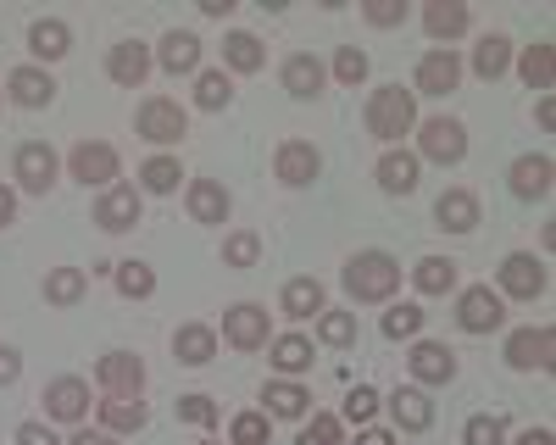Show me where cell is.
Wrapping results in <instances>:
<instances>
[{"instance_id":"cell-3","label":"cell","mask_w":556,"mask_h":445,"mask_svg":"<svg viewBox=\"0 0 556 445\" xmlns=\"http://www.w3.org/2000/svg\"><path fill=\"white\" fill-rule=\"evenodd\" d=\"M417 151H424L429 162L451 167L468 156V128H462L456 117H429V123H417Z\"/></svg>"},{"instance_id":"cell-1","label":"cell","mask_w":556,"mask_h":445,"mask_svg":"<svg viewBox=\"0 0 556 445\" xmlns=\"http://www.w3.org/2000/svg\"><path fill=\"white\" fill-rule=\"evenodd\" d=\"M345 290L351 301H390L401 290V262L390 251H356L345 262Z\"/></svg>"},{"instance_id":"cell-31","label":"cell","mask_w":556,"mask_h":445,"mask_svg":"<svg viewBox=\"0 0 556 445\" xmlns=\"http://www.w3.org/2000/svg\"><path fill=\"white\" fill-rule=\"evenodd\" d=\"M101 423H106L112 434L139 429V423H146V400H139V395H112V400H101Z\"/></svg>"},{"instance_id":"cell-48","label":"cell","mask_w":556,"mask_h":445,"mask_svg":"<svg viewBox=\"0 0 556 445\" xmlns=\"http://www.w3.org/2000/svg\"><path fill=\"white\" fill-rule=\"evenodd\" d=\"M334 78H340V84H351V89H356V84H362V78H367V51H356V44H345V51H340V56H334Z\"/></svg>"},{"instance_id":"cell-33","label":"cell","mask_w":556,"mask_h":445,"mask_svg":"<svg viewBox=\"0 0 556 445\" xmlns=\"http://www.w3.org/2000/svg\"><path fill=\"white\" fill-rule=\"evenodd\" d=\"M223 62L235 67V73H256V67L267 62V51H262L256 34H228V39H223Z\"/></svg>"},{"instance_id":"cell-13","label":"cell","mask_w":556,"mask_h":445,"mask_svg":"<svg viewBox=\"0 0 556 445\" xmlns=\"http://www.w3.org/2000/svg\"><path fill=\"white\" fill-rule=\"evenodd\" d=\"M273 173L285 178V185H312V178L323 173V156L306 140H285V145H278V156H273Z\"/></svg>"},{"instance_id":"cell-22","label":"cell","mask_w":556,"mask_h":445,"mask_svg":"<svg viewBox=\"0 0 556 445\" xmlns=\"http://www.w3.org/2000/svg\"><path fill=\"white\" fill-rule=\"evenodd\" d=\"M513 195L518 201H545L551 195V156H518L513 162Z\"/></svg>"},{"instance_id":"cell-14","label":"cell","mask_w":556,"mask_h":445,"mask_svg":"<svg viewBox=\"0 0 556 445\" xmlns=\"http://www.w3.org/2000/svg\"><path fill=\"white\" fill-rule=\"evenodd\" d=\"M96 223H101L106 234H128L134 223H139V190L134 185H112L101 195V206H96Z\"/></svg>"},{"instance_id":"cell-25","label":"cell","mask_w":556,"mask_h":445,"mask_svg":"<svg viewBox=\"0 0 556 445\" xmlns=\"http://www.w3.org/2000/svg\"><path fill=\"white\" fill-rule=\"evenodd\" d=\"M190 217L195 223H228V190L217 178H195L190 185Z\"/></svg>"},{"instance_id":"cell-21","label":"cell","mask_w":556,"mask_h":445,"mask_svg":"<svg viewBox=\"0 0 556 445\" xmlns=\"http://www.w3.org/2000/svg\"><path fill=\"white\" fill-rule=\"evenodd\" d=\"M323 84H329V73H323V62H317V56H306V51H301V56H290V62H285V89H290L295 101H317V96H323Z\"/></svg>"},{"instance_id":"cell-37","label":"cell","mask_w":556,"mask_h":445,"mask_svg":"<svg viewBox=\"0 0 556 445\" xmlns=\"http://www.w3.org/2000/svg\"><path fill=\"white\" fill-rule=\"evenodd\" d=\"M262 400H267V418H306V400L312 395L301 384H267Z\"/></svg>"},{"instance_id":"cell-47","label":"cell","mask_w":556,"mask_h":445,"mask_svg":"<svg viewBox=\"0 0 556 445\" xmlns=\"http://www.w3.org/2000/svg\"><path fill=\"white\" fill-rule=\"evenodd\" d=\"M295 445H340V418L312 412V423L301 429V440H295Z\"/></svg>"},{"instance_id":"cell-23","label":"cell","mask_w":556,"mask_h":445,"mask_svg":"<svg viewBox=\"0 0 556 445\" xmlns=\"http://www.w3.org/2000/svg\"><path fill=\"white\" fill-rule=\"evenodd\" d=\"M390 412H395L401 429H429V423H434V400L417 390V384H406V390L390 395Z\"/></svg>"},{"instance_id":"cell-58","label":"cell","mask_w":556,"mask_h":445,"mask_svg":"<svg viewBox=\"0 0 556 445\" xmlns=\"http://www.w3.org/2000/svg\"><path fill=\"white\" fill-rule=\"evenodd\" d=\"M206 445H212V440H206Z\"/></svg>"},{"instance_id":"cell-6","label":"cell","mask_w":556,"mask_h":445,"mask_svg":"<svg viewBox=\"0 0 556 445\" xmlns=\"http://www.w3.org/2000/svg\"><path fill=\"white\" fill-rule=\"evenodd\" d=\"M12 173H17V185H23L28 195H45V190L56 185V151H51V145H39V140H28V145H17Z\"/></svg>"},{"instance_id":"cell-15","label":"cell","mask_w":556,"mask_h":445,"mask_svg":"<svg viewBox=\"0 0 556 445\" xmlns=\"http://www.w3.org/2000/svg\"><path fill=\"white\" fill-rule=\"evenodd\" d=\"M106 73H112V84L139 89V84H146V73H151V51L139 39H123V44H112V51H106Z\"/></svg>"},{"instance_id":"cell-46","label":"cell","mask_w":556,"mask_h":445,"mask_svg":"<svg viewBox=\"0 0 556 445\" xmlns=\"http://www.w3.org/2000/svg\"><path fill=\"white\" fill-rule=\"evenodd\" d=\"M178 418H184V423H195V429H212V423H217L212 395H178Z\"/></svg>"},{"instance_id":"cell-57","label":"cell","mask_w":556,"mask_h":445,"mask_svg":"<svg viewBox=\"0 0 556 445\" xmlns=\"http://www.w3.org/2000/svg\"><path fill=\"white\" fill-rule=\"evenodd\" d=\"M518 445H551V429H523Z\"/></svg>"},{"instance_id":"cell-2","label":"cell","mask_w":556,"mask_h":445,"mask_svg":"<svg viewBox=\"0 0 556 445\" xmlns=\"http://www.w3.org/2000/svg\"><path fill=\"white\" fill-rule=\"evenodd\" d=\"M412 128H417V101H412V89L384 84V89H374V96H367V134H374V140L395 145L401 134H412Z\"/></svg>"},{"instance_id":"cell-18","label":"cell","mask_w":556,"mask_h":445,"mask_svg":"<svg viewBox=\"0 0 556 445\" xmlns=\"http://www.w3.org/2000/svg\"><path fill=\"white\" fill-rule=\"evenodd\" d=\"M7 89H12V101L28 106V112L56 101V78H51V73H39V67H17V73L7 78Z\"/></svg>"},{"instance_id":"cell-4","label":"cell","mask_w":556,"mask_h":445,"mask_svg":"<svg viewBox=\"0 0 556 445\" xmlns=\"http://www.w3.org/2000/svg\"><path fill=\"white\" fill-rule=\"evenodd\" d=\"M184 128H190V117H184V106L167 101V96H156V101L139 106V140H151V145H178Z\"/></svg>"},{"instance_id":"cell-44","label":"cell","mask_w":556,"mask_h":445,"mask_svg":"<svg viewBox=\"0 0 556 445\" xmlns=\"http://www.w3.org/2000/svg\"><path fill=\"white\" fill-rule=\"evenodd\" d=\"M267 434H273L267 412H240L235 429H228V440H235V445H267Z\"/></svg>"},{"instance_id":"cell-26","label":"cell","mask_w":556,"mask_h":445,"mask_svg":"<svg viewBox=\"0 0 556 445\" xmlns=\"http://www.w3.org/2000/svg\"><path fill=\"white\" fill-rule=\"evenodd\" d=\"M379 185H384V195H412L417 190V156L412 151H390L379 162Z\"/></svg>"},{"instance_id":"cell-43","label":"cell","mask_w":556,"mask_h":445,"mask_svg":"<svg viewBox=\"0 0 556 445\" xmlns=\"http://www.w3.org/2000/svg\"><path fill=\"white\" fill-rule=\"evenodd\" d=\"M462 445H506V423L495 412H479V418H468V429H462Z\"/></svg>"},{"instance_id":"cell-7","label":"cell","mask_w":556,"mask_h":445,"mask_svg":"<svg viewBox=\"0 0 556 445\" xmlns=\"http://www.w3.org/2000/svg\"><path fill=\"white\" fill-rule=\"evenodd\" d=\"M501 290L513 295V301H534V295H545V262L529 256V251H513V256L501 262Z\"/></svg>"},{"instance_id":"cell-53","label":"cell","mask_w":556,"mask_h":445,"mask_svg":"<svg viewBox=\"0 0 556 445\" xmlns=\"http://www.w3.org/2000/svg\"><path fill=\"white\" fill-rule=\"evenodd\" d=\"M17 217V195L7 190V185H0V229H7V223Z\"/></svg>"},{"instance_id":"cell-5","label":"cell","mask_w":556,"mask_h":445,"mask_svg":"<svg viewBox=\"0 0 556 445\" xmlns=\"http://www.w3.org/2000/svg\"><path fill=\"white\" fill-rule=\"evenodd\" d=\"M456 323L468 329V334H490V329H501V323H506V312H501V295H495L490 284H473V290H462V301H456Z\"/></svg>"},{"instance_id":"cell-39","label":"cell","mask_w":556,"mask_h":445,"mask_svg":"<svg viewBox=\"0 0 556 445\" xmlns=\"http://www.w3.org/2000/svg\"><path fill=\"white\" fill-rule=\"evenodd\" d=\"M117 290L128 295V301H146L151 290H156V274L146 262H117Z\"/></svg>"},{"instance_id":"cell-27","label":"cell","mask_w":556,"mask_h":445,"mask_svg":"<svg viewBox=\"0 0 556 445\" xmlns=\"http://www.w3.org/2000/svg\"><path fill=\"white\" fill-rule=\"evenodd\" d=\"M412 284L424 290V295H445V290H456V262L451 256H424L412 267Z\"/></svg>"},{"instance_id":"cell-36","label":"cell","mask_w":556,"mask_h":445,"mask_svg":"<svg viewBox=\"0 0 556 445\" xmlns=\"http://www.w3.org/2000/svg\"><path fill=\"white\" fill-rule=\"evenodd\" d=\"M178 178H184L178 156H151L146 167H139V185H146L151 195H173V190H178Z\"/></svg>"},{"instance_id":"cell-56","label":"cell","mask_w":556,"mask_h":445,"mask_svg":"<svg viewBox=\"0 0 556 445\" xmlns=\"http://www.w3.org/2000/svg\"><path fill=\"white\" fill-rule=\"evenodd\" d=\"M356 445H395V440H390L384 429H362V434H356Z\"/></svg>"},{"instance_id":"cell-17","label":"cell","mask_w":556,"mask_h":445,"mask_svg":"<svg viewBox=\"0 0 556 445\" xmlns=\"http://www.w3.org/2000/svg\"><path fill=\"white\" fill-rule=\"evenodd\" d=\"M45 412L62 418V423H78L89 412V384L84 379H51L45 384Z\"/></svg>"},{"instance_id":"cell-28","label":"cell","mask_w":556,"mask_h":445,"mask_svg":"<svg viewBox=\"0 0 556 445\" xmlns=\"http://www.w3.org/2000/svg\"><path fill=\"white\" fill-rule=\"evenodd\" d=\"M67 23H56V17H45V23H34L28 28V51L39 56V62H56V56H67Z\"/></svg>"},{"instance_id":"cell-12","label":"cell","mask_w":556,"mask_h":445,"mask_svg":"<svg viewBox=\"0 0 556 445\" xmlns=\"http://www.w3.org/2000/svg\"><path fill=\"white\" fill-rule=\"evenodd\" d=\"M96 379L106 384V395H139V390H146V363L128 356V351H112V356H101Z\"/></svg>"},{"instance_id":"cell-20","label":"cell","mask_w":556,"mask_h":445,"mask_svg":"<svg viewBox=\"0 0 556 445\" xmlns=\"http://www.w3.org/2000/svg\"><path fill=\"white\" fill-rule=\"evenodd\" d=\"M173 356L184 368H206L212 356H217V334L206 329V323H184L178 334H173Z\"/></svg>"},{"instance_id":"cell-54","label":"cell","mask_w":556,"mask_h":445,"mask_svg":"<svg viewBox=\"0 0 556 445\" xmlns=\"http://www.w3.org/2000/svg\"><path fill=\"white\" fill-rule=\"evenodd\" d=\"M73 445H117V440H112V434H96V429H78Z\"/></svg>"},{"instance_id":"cell-34","label":"cell","mask_w":556,"mask_h":445,"mask_svg":"<svg viewBox=\"0 0 556 445\" xmlns=\"http://www.w3.org/2000/svg\"><path fill=\"white\" fill-rule=\"evenodd\" d=\"M273 368H278V373H306V368H312V340L278 334V340H273Z\"/></svg>"},{"instance_id":"cell-49","label":"cell","mask_w":556,"mask_h":445,"mask_svg":"<svg viewBox=\"0 0 556 445\" xmlns=\"http://www.w3.org/2000/svg\"><path fill=\"white\" fill-rule=\"evenodd\" d=\"M262 256V240L256 234H228V245H223V262L228 267H251Z\"/></svg>"},{"instance_id":"cell-42","label":"cell","mask_w":556,"mask_h":445,"mask_svg":"<svg viewBox=\"0 0 556 445\" xmlns=\"http://www.w3.org/2000/svg\"><path fill=\"white\" fill-rule=\"evenodd\" d=\"M518 67H523V84H529V89H551V44H545V39L529 44Z\"/></svg>"},{"instance_id":"cell-24","label":"cell","mask_w":556,"mask_h":445,"mask_svg":"<svg viewBox=\"0 0 556 445\" xmlns=\"http://www.w3.org/2000/svg\"><path fill=\"white\" fill-rule=\"evenodd\" d=\"M156 62H162V67H167L173 78H178V73H195V67H201V39H195V34H178V28H173V34L162 39Z\"/></svg>"},{"instance_id":"cell-38","label":"cell","mask_w":556,"mask_h":445,"mask_svg":"<svg viewBox=\"0 0 556 445\" xmlns=\"http://www.w3.org/2000/svg\"><path fill=\"white\" fill-rule=\"evenodd\" d=\"M285 312L290 318H312V312H323V284L317 279H290L285 284Z\"/></svg>"},{"instance_id":"cell-51","label":"cell","mask_w":556,"mask_h":445,"mask_svg":"<svg viewBox=\"0 0 556 445\" xmlns=\"http://www.w3.org/2000/svg\"><path fill=\"white\" fill-rule=\"evenodd\" d=\"M17 445H62V440L45 429V423H23V429H17Z\"/></svg>"},{"instance_id":"cell-40","label":"cell","mask_w":556,"mask_h":445,"mask_svg":"<svg viewBox=\"0 0 556 445\" xmlns=\"http://www.w3.org/2000/svg\"><path fill=\"white\" fill-rule=\"evenodd\" d=\"M379 329H384V340H412L417 329H424V312H417L412 301H401V306L384 312V323H379Z\"/></svg>"},{"instance_id":"cell-16","label":"cell","mask_w":556,"mask_h":445,"mask_svg":"<svg viewBox=\"0 0 556 445\" xmlns=\"http://www.w3.org/2000/svg\"><path fill=\"white\" fill-rule=\"evenodd\" d=\"M456 78H462V62L440 44V51H429L424 62H417V96H451Z\"/></svg>"},{"instance_id":"cell-10","label":"cell","mask_w":556,"mask_h":445,"mask_svg":"<svg viewBox=\"0 0 556 445\" xmlns=\"http://www.w3.org/2000/svg\"><path fill=\"white\" fill-rule=\"evenodd\" d=\"M551 329H518L513 340H506V363H513L518 373H551Z\"/></svg>"},{"instance_id":"cell-8","label":"cell","mask_w":556,"mask_h":445,"mask_svg":"<svg viewBox=\"0 0 556 445\" xmlns=\"http://www.w3.org/2000/svg\"><path fill=\"white\" fill-rule=\"evenodd\" d=\"M223 334H228V345H240V351H262L267 345V312L256 301L228 306L223 312Z\"/></svg>"},{"instance_id":"cell-30","label":"cell","mask_w":556,"mask_h":445,"mask_svg":"<svg viewBox=\"0 0 556 445\" xmlns=\"http://www.w3.org/2000/svg\"><path fill=\"white\" fill-rule=\"evenodd\" d=\"M506 67H513V39L490 34V39L473 44V73H479V78H501Z\"/></svg>"},{"instance_id":"cell-11","label":"cell","mask_w":556,"mask_h":445,"mask_svg":"<svg viewBox=\"0 0 556 445\" xmlns=\"http://www.w3.org/2000/svg\"><path fill=\"white\" fill-rule=\"evenodd\" d=\"M406 368H412V379H417V384H451V379H456V356H451V345L424 340V345H412Z\"/></svg>"},{"instance_id":"cell-50","label":"cell","mask_w":556,"mask_h":445,"mask_svg":"<svg viewBox=\"0 0 556 445\" xmlns=\"http://www.w3.org/2000/svg\"><path fill=\"white\" fill-rule=\"evenodd\" d=\"M374 412H379V395L367 390V384H356V390L345 395V423H367Z\"/></svg>"},{"instance_id":"cell-52","label":"cell","mask_w":556,"mask_h":445,"mask_svg":"<svg viewBox=\"0 0 556 445\" xmlns=\"http://www.w3.org/2000/svg\"><path fill=\"white\" fill-rule=\"evenodd\" d=\"M17 373H23V356L17 351H0V384H17Z\"/></svg>"},{"instance_id":"cell-55","label":"cell","mask_w":556,"mask_h":445,"mask_svg":"<svg viewBox=\"0 0 556 445\" xmlns=\"http://www.w3.org/2000/svg\"><path fill=\"white\" fill-rule=\"evenodd\" d=\"M201 12L206 17H228V12H235V0H201Z\"/></svg>"},{"instance_id":"cell-9","label":"cell","mask_w":556,"mask_h":445,"mask_svg":"<svg viewBox=\"0 0 556 445\" xmlns=\"http://www.w3.org/2000/svg\"><path fill=\"white\" fill-rule=\"evenodd\" d=\"M67 167H73L78 185H106V190H112V178H117V151L101 145V140H84V145H73Z\"/></svg>"},{"instance_id":"cell-32","label":"cell","mask_w":556,"mask_h":445,"mask_svg":"<svg viewBox=\"0 0 556 445\" xmlns=\"http://www.w3.org/2000/svg\"><path fill=\"white\" fill-rule=\"evenodd\" d=\"M84 290H89V274H84V267H56V274H45V301H56V306L84 301Z\"/></svg>"},{"instance_id":"cell-45","label":"cell","mask_w":556,"mask_h":445,"mask_svg":"<svg viewBox=\"0 0 556 445\" xmlns=\"http://www.w3.org/2000/svg\"><path fill=\"white\" fill-rule=\"evenodd\" d=\"M362 17L374 23V28H401L406 23V0H367Z\"/></svg>"},{"instance_id":"cell-41","label":"cell","mask_w":556,"mask_h":445,"mask_svg":"<svg viewBox=\"0 0 556 445\" xmlns=\"http://www.w3.org/2000/svg\"><path fill=\"white\" fill-rule=\"evenodd\" d=\"M317 334H323V345H351L356 340V318H351V312H329V306H323L317 312Z\"/></svg>"},{"instance_id":"cell-35","label":"cell","mask_w":556,"mask_h":445,"mask_svg":"<svg viewBox=\"0 0 556 445\" xmlns=\"http://www.w3.org/2000/svg\"><path fill=\"white\" fill-rule=\"evenodd\" d=\"M228 101H235V84H228L223 67H212V73L195 78V106H201V112H223Z\"/></svg>"},{"instance_id":"cell-29","label":"cell","mask_w":556,"mask_h":445,"mask_svg":"<svg viewBox=\"0 0 556 445\" xmlns=\"http://www.w3.org/2000/svg\"><path fill=\"white\" fill-rule=\"evenodd\" d=\"M424 28H429V39H456L468 28V7H462V0H434L424 12Z\"/></svg>"},{"instance_id":"cell-19","label":"cell","mask_w":556,"mask_h":445,"mask_svg":"<svg viewBox=\"0 0 556 445\" xmlns=\"http://www.w3.org/2000/svg\"><path fill=\"white\" fill-rule=\"evenodd\" d=\"M434 217H440V229L445 234H473V223H479V201L468 190H445L434 201Z\"/></svg>"}]
</instances>
